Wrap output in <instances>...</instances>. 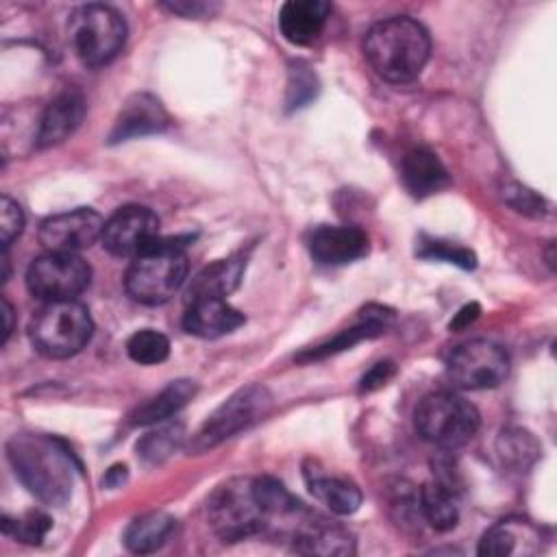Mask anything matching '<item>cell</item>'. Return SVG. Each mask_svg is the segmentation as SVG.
Segmentation results:
<instances>
[{
  "label": "cell",
  "mask_w": 557,
  "mask_h": 557,
  "mask_svg": "<svg viewBox=\"0 0 557 557\" xmlns=\"http://www.w3.org/2000/svg\"><path fill=\"white\" fill-rule=\"evenodd\" d=\"M331 15V4L324 0H289L278 11L281 35L294 46L313 44Z\"/></svg>",
  "instance_id": "obj_18"
},
{
  "label": "cell",
  "mask_w": 557,
  "mask_h": 557,
  "mask_svg": "<svg viewBox=\"0 0 557 557\" xmlns=\"http://www.w3.org/2000/svg\"><path fill=\"white\" fill-rule=\"evenodd\" d=\"M128 357L139 366H157L170 355V339L154 329H141L126 342Z\"/></svg>",
  "instance_id": "obj_27"
},
{
  "label": "cell",
  "mask_w": 557,
  "mask_h": 557,
  "mask_svg": "<svg viewBox=\"0 0 557 557\" xmlns=\"http://www.w3.org/2000/svg\"><path fill=\"white\" fill-rule=\"evenodd\" d=\"M496 446L500 461L513 470L531 468L542 453L537 440L524 429H505Z\"/></svg>",
  "instance_id": "obj_25"
},
{
  "label": "cell",
  "mask_w": 557,
  "mask_h": 557,
  "mask_svg": "<svg viewBox=\"0 0 557 557\" xmlns=\"http://www.w3.org/2000/svg\"><path fill=\"white\" fill-rule=\"evenodd\" d=\"M509 357L503 346L490 339H472L461 344L448 359L446 374L455 387L487 389L505 381Z\"/></svg>",
  "instance_id": "obj_10"
},
{
  "label": "cell",
  "mask_w": 557,
  "mask_h": 557,
  "mask_svg": "<svg viewBox=\"0 0 557 557\" xmlns=\"http://www.w3.org/2000/svg\"><path fill=\"white\" fill-rule=\"evenodd\" d=\"M396 368L392 361H379L374 363L359 381V392H374L379 387H383L392 376H394Z\"/></svg>",
  "instance_id": "obj_35"
},
{
  "label": "cell",
  "mask_w": 557,
  "mask_h": 557,
  "mask_svg": "<svg viewBox=\"0 0 557 557\" xmlns=\"http://www.w3.org/2000/svg\"><path fill=\"white\" fill-rule=\"evenodd\" d=\"M52 529V518L44 511H28L22 518H2V533L26 544H39Z\"/></svg>",
  "instance_id": "obj_29"
},
{
  "label": "cell",
  "mask_w": 557,
  "mask_h": 557,
  "mask_svg": "<svg viewBox=\"0 0 557 557\" xmlns=\"http://www.w3.org/2000/svg\"><path fill=\"white\" fill-rule=\"evenodd\" d=\"M87 111L85 98L76 89H65L57 98L48 102L41 113L39 131H37V146L50 148L65 141L83 122Z\"/></svg>",
  "instance_id": "obj_16"
},
{
  "label": "cell",
  "mask_w": 557,
  "mask_h": 557,
  "mask_svg": "<svg viewBox=\"0 0 557 557\" xmlns=\"http://www.w3.org/2000/svg\"><path fill=\"white\" fill-rule=\"evenodd\" d=\"M315 94H318L315 74L307 65L296 63L289 70V81H287V98H285L287 109L294 111L305 107L311 98H315Z\"/></svg>",
  "instance_id": "obj_32"
},
{
  "label": "cell",
  "mask_w": 557,
  "mask_h": 557,
  "mask_svg": "<svg viewBox=\"0 0 557 557\" xmlns=\"http://www.w3.org/2000/svg\"><path fill=\"white\" fill-rule=\"evenodd\" d=\"M244 268L246 257L242 252L207 265L194 276L187 289V302L198 298H226L239 285Z\"/></svg>",
  "instance_id": "obj_20"
},
{
  "label": "cell",
  "mask_w": 557,
  "mask_h": 557,
  "mask_svg": "<svg viewBox=\"0 0 557 557\" xmlns=\"http://www.w3.org/2000/svg\"><path fill=\"white\" fill-rule=\"evenodd\" d=\"M161 239L159 235V218L154 211L141 205H126L120 207L102 228V246L113 255V257H124V259H135L150 250L157 242Z\"/></svg>",
  "instance_id": "obj_11"
},
{
  "label": "cell",
  "mask_w": 557,
  "mask_h": 557,
  "mask_svg": "<svg viewBox=\"0 0 557 557\" xmlns=\"http://www.w3.org/2000/svg\"><path fill=\"white\" fill-rule=\"evenodd\" d=\"M479 313H481V307H479L476 302H468V305H463V307L455 313V318L450 320L448 329H450V331H463L466 326H470V324L479 318Z\"/></svg>",
  "instance_id": "obj_37"
},
{
  "label": "cell",
  "mask_w": 557,
  "mask_h": 557,
  "mask_svg": "<svg viewBox=\"0 0 557 557\" xmlns=\"http://www.w3.org/2000/svg\"><path fill=\"white\" fill-rule=\"evenodd\" d=\"M191 237H161L150 250L135 257L126 270V294L141 305L170 300L187 278L185 244Z\"/></svg>",
  "instance_id": "obj_3"
},
{
  "label": "cell",
  "mask_w": 557,
  "mask_h": 557,
  "mask_svg": "<svg viewBox=\"0 0 557 557\" xmlns=\"http://www.w3.org/2000/svg\"><path fill=\"white\" fill-rule=\"evenodd\" d=\"M246 322L244 313L233 309L226 298H198L189 300L185 315H183V329L189 335L202 337V339H215L222 335L233 333Z\"/></svg>",
  "instance_id": "obj_17"
},
{
  "label": "cell",
  "mask_w": 557,
  "mask_h": 557,
  "mask_svg": "<svg viewBox=\"0 0 557 557\" xmlns=\"http://www.w3.org/2000/svg\"><path fill=\"white\" fill-rule=\"evenodd\" d=\"M305 479H307L309 492L320 503H324L333 513L350 516L359 509L361 492L348 479H342V476H335V474H324L318 468H307Z\"/></svg>",
  "instance_id": "obj_21"
},
{
  "label": "cell",
  "mask_w": 557,
  "mask_h": 557,
  "mask_svg": "<svg viewBox=\"0 0 557 557\" xmlns=\"http://www.w3.org/2000/svg\"><path fill=\"white\" fill-rule=\"evenodd\" d=\"M370 239L357 226H318L309 235V252L318 263L344 265L368 255Z\"/></svg>",
  "instance_id": "obj_15"
},
{
  "label": "cell",
  "mask_w": 557,
  "mask_h": 557,
  "mask_svg": "<svg viewBox=\"0 0 557 557\" xmlns=\"http://www.w3.org/2000/svg\"><path fill=\"white\" fill-rule=\"evenodd\" d=\"M2 318H4V329H2V344H7L11 331H13V307L7 298H2Z\"/></svg>",
  "instance_id": "obj_39"
},
{
  "label": "cell",
  "mask_w": 557,
  "mask_h": 557,
  "mask_svg": "<svg viewBox=\"0 0 557 557\" xmlns=\"http://www.w3.org/2000/svg\"><path fill=\"white\" fill-rule=\"evenodd\" d=\"M104 220L89 207L50 215L39 226V242L48 252H78L102 237Z\"/></svg>",
  "instance_id": "obj_12"
},
{
  "label": "cell",
  "mask_w": 557,
  "mask_h": 557,
  "mask_svg": "<svg viewBox=\"0 0 557 557\" xmlns=\"http://www.w3.org/2000/svg\"><path fill=\"white\" fill-rule=\"evenodd\" d=\"M294 540V550L302 555H322V557H333V555H352L355 553V537L348 529L313 516L305 513L298 527L292 531Z\"/></svg>",
  "instance_id": "obj_14"
},
{
  "label": "cell",
  "mask_w": 557,
  "mask_h": 557,
  "mask_svg": "<svg viewBox=\"0 0 557 557\" xmlns=\"http://www.w3.org/2000/svg\"><path fill=\"white\" fill-rule=\"evenodd\" d=\"M67 39L85 65L100 67L113 61L122 50L126 41V22L107 4H83L70 15Z\"/></svg>",
  "instance_id": "obj_5"
},
{
  "label": "cell",
  "mask_w": 557,
  "mask_h": 557,
  "mask_svg": "<svg viewBox=\"0 0 557 557\" xmlns=\"http://www.w3.org/2000/svg\"><path fill=\"white\" fill-rule=\"evenodd\" d=\"M196 383L189 379H178L172 381L163 392H159L154 398H150L148 403H144L141 407H137L131 413V424L133 426H148V424H157L163 422L168 418H172L174 413H178L196 394Z\"/></svg>",
  "instance_id": "obj_22"
},
{
  "label": "cell",
  "mask_w": 557,
  "mask_h": 557,
  "mask_svg": "<svg viewBox=\"0 0 557 557\" xmlns=\"http://www.w3.org/2000/svg\"><path fill=\"white\" fill-rule=\"evenodd\" d=\"M363 54L372 70L389 83H409L420 76L431 54L426 28L407 15L376 22L363 39Z\"/></svg>",
  "instance_id": "obj_2"
},
{
  "label": "cell",
  "mask_w": 557,
  "mask_h": 557,
  "mask_svg": "<svg viewBox=\"0 0 557 557\" xmlns=\"http://www.w3.org/2000/svg\"><path fill=\"white\" fill-rule=\"evenodd\" d=\"M174 531V518L163 511H150L135 518L124 531V544L131 553L148 555L159 550Z\"/></svg>",
  "instance_id": "obj_23"
},
{
  "label": "cell",
  "mask_w": 557,
  "mask_h": 557,
  "mask_svg": "<svg viewBox=\"0 0 557 557\" xmlns=\"http://www.w3.org/2000/svg\"><path fill=\"white\" fill-rule=\"evenodd\" d=\"M7 457L22 485L46 505H63L74 487V455L50 435L15 433L7 442Z\"/></svg>",
  "instance_id": "obj_1"
},
{
  "label": "cell",
  "mask_w": 557,
  "mask_h": 557,
  "mask_svg": "<svg viewBox=\"0 0 557 557\" xmlns=\"http://www.w3.org/2000/svg\"><path fill=\"white\" fill-rule=\"evenodd\" d=\"M170 115L163 104L150 94H133L120 109L113 128L109 133V144L128 141L135 137H146L165 131Z\"/></svg>",
  "instance_id": "obj_13"
},
{
  "label": "cell",
  "mask_w": 557,
  "mask_h": 557,
  "mask_svg": "<svg viewBox=\"0 0 557 557\" xmlns=\"http://www.w3.org/2000/svg\"><path fill=\"white\" fill-rule=\"evenodd\" d=\"M211 529L224 542H239L268 529V518L255 496L252 479H231L213 490L207 503Z\"/></svg>",
  "instance_id": "obj_7"
},
{
  "label": "cell",
  "mask_w": 557,
  "mask_h": 557,
  "mask_svg": "<svg viewBox=\"0 0 557 557\" xmlns=\"http://www.w3.org/2000/svg\"><path fill=\"white\" fill-rule=\"evenodd\" d=\"M161 7L172 13L185 15V17H200V15L213 11V7L207 2H163Z\"/></svg>",
  "instance_id": "obj_36"
},
{
  "label": "cell",
  "mask_w": 557,
  "mask_h": 557,
  "mask_svg": "<svg viewBox=\"0 0 557 557\" xmlns=\"http://www.w3.org/2000/svg\"><path fill=\"white\" fill-rule=\"evenodd\" d=\"M126 476H128L126 466L117 463V466H111V468L107 470V474H104L102 483H104L109 490H115V487H120V485L126 481Z\"/></svg>",
  "instance_id": "obj_38"
},
{
  "label": "cell",
  "mask_w": 557,
  "mask_h": 557,
  "mask_svg": "<svg viewBox=\"0 0 557 557\" xmlns=\"http://www.w3.org/2000/svg\"><path fill=\"white\" fill-rule=\"evenodd\" d=\"M400 178L407 191L416 198L433 196L450 183L444 163L429 148H413L403 157Z\"/></svg>",
  "instance_id": "obj_19"
},
{
  "label": "cell",
  "mask_w": 557,
  "mask_h": 557,
  "mask_svg": "<svg viewBox=\"0 0 557 557\" xmlns=\"http://www.w3.org/2000/svg\"><path fill=\"white\" fill-rule=\"evenodd\" d=\"M24 228V213L15 200L2 196L0 200V244L7 250L9 244L22 233Z\"/></svg>",
  "instance_id": "obj_34"
},
{
  "label": "cell",
  "mask_w": 557,
  "mask_h": 557,
  "mask_svg": "<svg viewBox=\"0 0 557 557\" xmlns=\"http://www.w3.org/2000/svg\"><path fill=\"white\" fill-rule=\"evenodd\" d=\"M272 407V394L263 385H246L228 396L191 435L189 450L194 455L207 453L235 433L248 429L257 420H261Z\"/></svg>",
  "instance_id": "obj_8"
},
{
  "label": "cell",
  "mask_w": 557,
  "mask_h": 557,
  "mask_svg": "<svg viewBox=\"0 0 557 557\" xmlns=\"http://www.w3.org/2000/svg\"><path fill=\"white\" fill-rule=\"evenodd\" d=\"M91 333L89 309L76 300L46 302L28 326L35 350L50 359H67L81 352L89 344Z\"/></svg>",
  "instance_id": "obj_4"
},
{
  "label": "cell",
  "mask_w": 557,
  "mask_h": 557,
  "mask_svg": "<svg viewBox=\"0 0 557 557\" xmlns=\"http://www.w3.org/2000/svg\"><path fill=\"white\" fill-rule=\"evenodd\" d=\"M91 281V268L78 252H46L26 270L28 292L44 302L74 300Z\"/></svg>",
  "instance_id": "obj_9"
},
{
  "label": "cell",
  "mask_w": 557,
  "mask_h": 557,
  "mask_svg": "<svg viewBox=\"0 0 557 557\" xmlns=\"http://www.w3.org/2000/svg\"><path fill=\"white\" fill-rule=\"evenodd\" d=\"M503 200L511 209H516L524 215H544V211H546L544 198L537 196L533 189L516 183V181H509V183L503 185Z\"/></svg>",
  "instance_id": "obj_33"
},
{
  "label": "cell",
  "mask_w": 557,
  "mask_h": 557,
  "mask_svg": "<svg viewBox=\"0 0 557 557\" xmlns=\"http://www.w3.org/2000/svg\"><path fill=\"white\" fill-rule=\"evenodd\" d=\"M389 509L394 513V518L398 520V524H411L416 527L422 520V511H420V490H416L413 485L405 483V481H396L389 487Z\"/></svg>",
  "instance_id": "obj_30"
},
{
  "label": "cell",
  "mask_w": 557,
  "mask_h": 557,
  "mask_svg": "<svg viewBox=\"0 0 557 557\" xmlns=\"http://www.w3.org/2000/svg\"><path fill=\"white\" fill-rule=\"evenodd\" d=\"M420 511L422 520L435 531H450L457 527L459 509L455 503V492L437 481L424 483L420 487Z\"/></svg>",
  "instance_id": "obj_24"
},
{
  "label": "cell",
  "mask_w": 557,
  "mask_h": 557,
  "mask_svg": "<svg viewBox=\"0 0 557 557\" xmlns=\"http://www.w3.org/2000/svg\"><path fill=\"white\" fill-rule=\"evenodd\" d=\"M524 531V524L513 520H500L498 524L490 527L481 542H479V555L483 557H505L516 553V544L520 540V533Z\"/></svg>",
  "instance_id": "obj_28"
},
{
  "label": "cell",
  "mask_w": 557,
  "mask_h": 557,
  "mask_svg": "<svg viewBox=\"0 0 557 557\" xmlns=\"http://www.w3.org/2000/svg\"><path fill=\"white\" fill-rule=\"evenodd\" d=\"M413 420L422 440L440 448H459L468 444L481 424L476 407L453 392L426 394L416 407Z\"/></svg>",
  "instance_id": "obj_6"
},
{
  "label": "cell",
  "mask_w": 557,
  "mask_h": 557,
  "mask_svg": "<svg viewBox=\"0 0 557 557\" xmlns=\"http://www.w3.org/2000/svg\"><path fill=\"white\" fill-rule=\"evenodd\" d=\"M418 257L422 259H435V261H446V263H455L463 270H472L476 265V257L472 250L442 242V239H420Z\"/></svg>",
  "instance_id": "obj_31"
},
{
  "label": "cell",
  "mask_w": 557,
  "mask_h": 557,
  "mask_svg": "<svg viewBox=\"0 0 557 557\" xmlns=\"http://www.w3.org/2000/svg\"><path fill=\"white\" fill-rule=\"evenodd\" d=\"M185 429L181 422H170L163 426H157L154 431H148L139 442H137V455L146 463H161L165 461L183 442Z\"/></svg>",
  "instance_id": "obj_26"
}]
</instances>
